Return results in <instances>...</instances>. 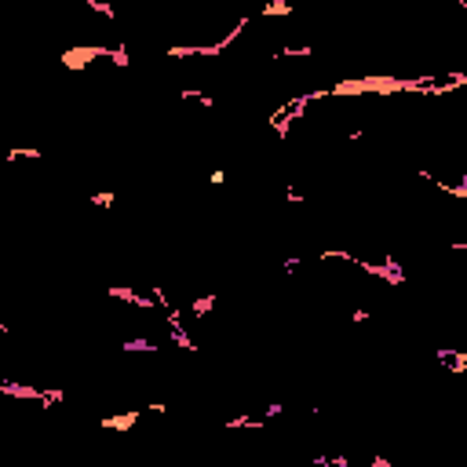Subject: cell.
<instances>
[{
	"instance_id": "obj_1",
	"label": "cell",
	"mask_w": 467,
	"mask_h": 467,
	"mask_svg": "<svg viewBox=\"0 0 467 467\" xmlns=\"http://www.w3.org/2000/svg\"><path fill=\"white\" fill-rule=\"evenodd\" d=\"M212 307H216V292H208V296H197V300H194V307H190V314H194V317L201 321V317L208 314Z\"/></svg>"
},
{
	"instance_id": "obj_2",
	"label": "cell",
	"mask_w": 467,
	"mask_h": 467,
	"mask_svg": "<svg viewBox=\"0 0 467 467\" xmlns=\"http://www.w3.org/2000/svg\"><path fill=\"white\" fill-rule=\"evenodd\" d=\"M135 416H139V413H124V416H106V420H102V427H117V431H128V427L135 424Z\"/></svg>"
},
{
	"instance_id": "obj_3",
	"label": "cell",
	"mask_w": 467,
	"mask_h": 467,
	"mask_svg": "<svg viewBox=\"0 0 467 467\" xmlns=\"http://www.w3.org/2000/svg\"><path fill=\"white\" fill-rule=\"evenodd\" d=\"M4 157H7V161H18V157H30V161H37L40 150H37V146H15V150H7Z\"/></svg>"
},
{
	"instance_id": "obj_4",
	"label": "cell",
	"mask_w": 467,
	"mask_h": 467,
	"mask_svg": "<svg viewBox=\"0 0 467 467\" xmlns=\"http://www.w3.org/2000/svg\"><path fill=\"white\" fill-rule=\"evenodd\" d=\"M106 55L117 62V66H128V51H124V44H117V48H106Z\"/></svg>"
},
{
	"instance_id": "obj_5",
	"label": "cell",
	"mask_w": 467,
	"mask_h": 467,
	"mask_svg": "<svg viewBox=\"0 0 467 467\" xmlns=\"http://www.w3.org/2000/svg\"><path fill=\"white\" fill-rule=\"evenodd\" d=\"M88 7H91V11H99V15H106V18H117V11L110 4H102V0H88Z\"/></svg>"
},
{
	"instance_id": "obj_6",
	"label": "cell",
	"mask_w": 467,
	"mask_h": 467,
	"mask_svg": "<svg viewBox=\"0 0 467 467\" xmlns=\"http://www.w3.org/2000/svg\"><path fill=\"white\" fill-rule=\"evenodd\" d=\"M114 201H117V194H95V197H91V204H99V208H110Z\"/></svg>"
},
{
	"instance_id": "obj_7",
	"label": "cell",
	"mask_w": 467,
	"mask_h": 467,
	"mask_svg": "<svg viewBox=\"0 0 467 467\" xmlns=\"http://www.w3.org/2000/svg\"><path fill=\"white\" fill-rule=\"evenodd\" d=\"M124 350H157V347H154V343H146V340H128Z\"/></svg>"
},
{
	"instance_id": "obj_8",
	"label": "cell",
	"mask_w": 467,
	"mask_h": 467,
	"mask_svg": "<svg viewBox=\"0 0 467 467\" xmlns=\"http://www.w3.org/2000/svg\"><path fill=\"white\" fill-rule=\"evenodd\" d=\"M285 413V405H281V401H270V405L263 409V420H270V416H281Z\"/></svg>"
},
{
	"instance_id": "obj_9",
	"label": "cell",
	"mask_w": 467,
	"mask_h": 467,
	"mask_svg": "<svg viewBox=\"0 0 467 467\" xmlns=\"http://www.w3.org/2000/svg\"><path fill=\"white\" fill-rule=\"evenodd\" d=\"M208 183H212V186H223V183H227V172H223V168H216V172L208 175Z\"/></svg>"
},
{
	"instance_id": "obj_10",
	"label": "cell",
	"mask_w": 467,
	"mask_h": 467,
	"mask_svg": "<svg viewBox=\"0 0 467 467\" xmlns=\"http://www.w3.org/2000/svg\"><path fill=\"white\" fill-rule=\"evenodd\" d=\"M285 197H288V201H292V204H303V201H307V197H303V194H300V190H292V186H288V190H285Z\"/></svg>"
},
{
	"instance_id": "obj_11",
	"label": "cell",
	"mask_w": 467,
	"mask_h": 467,
	"mask_svg": "<svg viewBox=\"0 0 467 467\" xmlns=\"http://www.w3.org/2000/svg\"><path fill=\"white\" fill-rule=\"evenodd\" d=\"M372 467H390V460H384V456H376V460H372Z\"/></svg>"
},
{
	"instance_id": "obj_12",
	"label": "cell",
	"mask_w": 467,
	"mask_h": 467,
	"mask_svg": "<svg viewBox=\"0 0 467 467\" xmlns=\"http://www.w3.org/2000/svg\"><path fill=\"white\" fill-rule=\"evenodd\" d=\"M4 332H7V325H4V321H0V336H4Z\"/></svg>"
}]
</instances>
